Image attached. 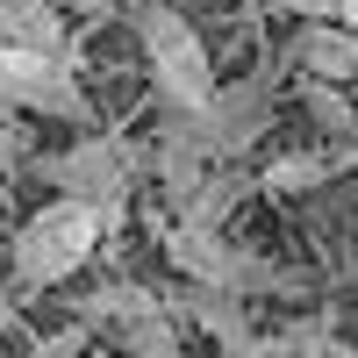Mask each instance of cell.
I'll return each mask as SVG.
<instances>
[{
  "mask_svg": "<svg viewBox=\"0 0 358 358\" xmlns=\"http://www.w3.org/2000/svg\"><path fill=\"white\" fill-rule=\"evenodd\" d=\"M101 236H108V215H101V208H86V201H72V194L43 201L36 215L15 229V280H22V287H57V280H72L79 265L101 251Z\"/></svg>",
  "mask_w": 358,
  "mask_h": 358,
  "instance_id": "obj_1",
  "label": "cell"
},
{
  "mask_svg": "<svg viewBox=\"0 0 358 358\" xmlns=\"http://www.w3.org/2000/svg\"><path fill=\"white\" fill-rule=\"evenodd\" d=\"M136 43H143V57H151V79H158L165 108H201L208 94H215V57H208L201 29L179 8H165V0L136 8Z\"/></svg>",
  "mask_w": 358,
  "mask_h": 358,
  "instance_id": "obj_2",
  "label": "cell"
},
{
  "mask_svg": "<svg viewBox=\"0 0 358 358\" xmlns=\"http://www.w3.org/2000/svg\"><path fill=\"white\" fill-rule=\"evenodd\" d=\"M179 129H187L201 143V158H215V165H236V158H251V143L273 129V79H236V86H215L201 108H165Z\"/></svg>",
  "mask_w": 358,
  "mask_h": 358,
  "instance_id": "obj_3",
  "label": "cell"
},
{
  "mask_svg": "<svg viewBox=\"0 0 358 358\" xmlns=\"http://www.w3.org/2000/svg\"><path fill=\"white\" fill-rule=\"evenodd\" d=\"M165 258H172V273L187 287H222V294H244V301L251 294H287V280L258 251L229 244L222 229H201V222H172L165 229Z\"/></svg>",
  "mask_w": 358,
  "mask_h": 358,
  "instance_id": "obj_4",
  "label": "cell"
},
{
  "mask_svg": "<svg viewBox=\"0 0 358 358\" xmlns=\"http://www.w3.org/2000/svg\"><path fill=\"white\" fill-rule=\"evenodd\" d=\"M136 172H143V158L129 151L122 136H79L72 151L43 158V179H50L57 194H72V201H86V208H101V215H108V229L122 222Z\"/></svg>",
  "mask_w": 358,
  "mask_h": 358,
  "instance_id": "obj_5",
  "label": "cell"
},
{
  "mask_svg": "<svg viewBox=\"0 0 358 358\" xmlns=\"http://www.w3.org/2000/svg\"><path fill=\"white\" fill-rule=\"evenodd\" d=\"M0 101L29 108V115H79L86 94H79L72 50H22L0 36Z\"/></svg>",
  "mask_w": 358,
  "mask_h": 358,
  "instance_id": "obj_6",
  "label": "cell"
},
{
  "mask_svg": "<svg viewBox=\"0 0 358 358\" xmlns=\"http://www.w3.org/2000/svg\"><path fill=\"white\" fill-rule=\"evenodd\" d=\"M294 65H301V79H337V86H351V79H358V29L337 22V15L301 22V36H294Z\"/></svg>",
  "mask_w": 358,
  "mask_h": 358,
  "instance_id": "obj_7",
  "label": "cell"
},
{
  "mask_svg": "<svg viewBox=\"0 0 358 358\" xmlns=\"http://www.w3.org/2000/svg\"><path fill=\"white\" fill-rule=\"evenodd\" d=\"M179 315H187L194 330H208L222 351H244V344H251V301H244V294H222V287H187Z\"/></svg>",
  "mask_w": 358,
  "mask_h": 358,
  "instance_id": "obj_8",
  "label": "cell"
},
{
  "mask_svg": "<svg viewBox=\"0 0 358 358\" xmlns=\"http://www.w3.org/2000/svg\"><path fill=\"white\" fill-rule=\"evenodd\" d=\"M251 194V172L244 165H208L201 172V187L179 201V222H201V229H222L236 215V201Z\"/></svg>",
  "mask_w": 358,
  "mask_h": 358,
  "instance_id": "obj_9",
  "label": "cell"
},
{
  "mask_svg": "<svg viewBox=\"0 0 358 358\" xmlns=\"http://www.w3.org/2000/svg\"><path fill=\"white\" fill-rule=\"evenodd\" d=\"M351 158L358 151H287V158H273L258 172V187L265 194H315V187H330L337 172H351Z\"/></svg>",
  "mask_w": 358,
  "mask_h": 358,
  "instance_id": "obj_10",
  "label": "cell"
},
{
  "mask_svg": "<svg viewBox=\"0 0 358 358\" xmlns=\"http://www.w3.org/2000/svg\"><path fill=\"white\" fill-rule=\"evenodd\" d=\"M0 36L22 43V50H65V15L57 0H0Z\"/></svg>",
  "mask_w": 358,
  "mask_h": 358,
  "instance_id": "obj_11",
  "label": "cell"
},
{
  "mask_svg": "<svg viewBox=\"0 0 358 358\" xmlns=\"http://www.w3.org/2000/svg\"><path fill=\"white\" fill-rule=\"evenodd\" d=\"M151 308H165L151 287H129V280H115V287H94L79 301V330H129L136 315H151Z\"/></svg>",
  "mask_w": 358,
  "mask_h": 358,
  "instance_id": "obj_12",
  "label": "cell"
},
{
  "mask_svg": "<svg viewBox=\"0 0 358 358\" xmlns=\"http://www.w3.org/2000/svg\"><path fill=\"white\" fill-rule=\"evenodd\" d=\"M301 101H308V115H315V122L330 129L337 143H358V108L344 101L337 79H301Z\"/></svg>",
  "mask_w": 358,
  "mask_h": 358,
  "instance_id": "obj_13",
  "label": "cell"
},
{
  "mask_svg": "<svg viewBox=\"0 0 358 358\" xmlns=\"http://www.w3.org/2000/svg\"><path fill=\"white\" fill-rule=\"evenodd\" d=\"M115 337H122V351H129V358H172V351H179L172 308H151V315H136L129 330H115Z\"/></svg>",
  "mask_w": 358,
  "mask_h": 358,
  "instance_id": "obj_14",
  "label": "cell"
},
{
  "mask_svg": "<svg viewBox=\"0 0 358 358\" xmlns=\"http://www.w3.org/2000/svg\"><path fill=\"white\" fill-rule=\"evenodd\" d=\"M294 337V358H358V344H344L330 322H301V330H287Z\"/></svg>",
  "mask_w": 358,
  "mask_h": 358,
  "instance_id": "obj_15",
  "label": "cell"
},
{
  "mask_svg": "<svg viewBox=\"0 0 358 358\" xmlns=\"http://www.w3.org/2000/svg\"><path fill=\"white\" fill-rule=\"evenodd\" d=\"M229 358H294V337H265V330H251V344L229 351Z\"/></svg>",
  "mask_w": 358,
  "mask_h": 358,
  "instance_id": "obj_16",
  "label": "cell"
},
{
  "mask_svg": "<svg viewBox=\"0 0 358 358\" xmlns=\"http://www.w3.org/2000/svg\"><path fill=\"white\" fill-rule=\"evenodd\" d=\"M280 8H294V15H308V22H315V15H337V0H280Z\"/></svg>",
  "mask_w": 358,
  "mask_h": 358,
  "instance_id": "obj_17",
  "label": "cell"
},
{
  "mask_svg": "<svg viewBox=\"0 0 358 358\" xmlns=\"http://www.w3.org/2000/svg\"><path fill=\"white\" fill-rule=\"evenodd\" d=\"M72 351H79V330H72V337H57V344H43L36 358H72Z\"/></svg>",
  "mask_w": 358,
  "mask_h": 358,
  "instance_id": "obj_18",
  "label": "cell"
},
{
  "mask_svg": "<svg viewBox=\"0 0 358 358\" xmlns=\"http://www.w3.org/2000/svg\"><path fill=\"white\" fill-rule=\"evenodd\" d=\"M337 22H351V29H358V0H337Z\"/></svg>",
  "mask_w": 358,
  "mask_h": 358,
  "instance_id": "obj_19",
  "label": "cell"
},
{
  "mask_svg": "<svg viewBox=\"0 0 358 358\" xmlns=\"http://www.w3.org/2000/svg\"><path fill=\"white\" fill-rule=\"evenodd\" d=\"M0 330H8V308H0Z\"/></svg>",
  "mask_w": 358,
  "mask_h": 358,
  "instance_id": "obj_20",
  "label": "cell"
},
{
  "mask_svg": "<svg viewBox=\"0 0 358 358\" xmlns=\"http://www.w3.org/2000/svg\"><path fill=\"white\" fill-rule=\"evenodd\" d=\"M351 151H358V143H351Z\"/></svg>",
  "mask_w": 358,
  "mask_h": 358,
  "instance_id": "obj_21",
  "label": "cell"
}]
</instances>
